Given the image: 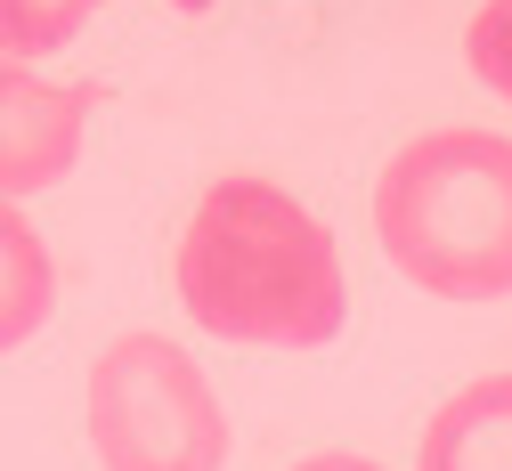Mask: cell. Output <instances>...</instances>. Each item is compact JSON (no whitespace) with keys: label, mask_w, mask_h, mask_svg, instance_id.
I'll return each instance as SVG.
<instances>
[{"label":"cell","mask_w":512,"mask_h":471,"mask_svg":"<svg viewBox=\"0 0 512 471\" xmlns=\"http://www.w3.org/2000/svg\"><path fill=\"white\" fill-rule=\"evenodd\" d=\"M179 309L212 342L244 350H326L350 317L342 244L277 179H212L171 252Z\"/></svg>","instance_id":"obj_1"},{"label":"cell","mask_w":512,"mask_h":471,"mask_svg":"<svg viewBox=\"0 0 512 471\" xmlns=\"http://www.w3.org/2000/svg\"><path fill=\"white\" fill-rule=\"evenodd\" d=\"M382 260L431 301L512 293V139L504 130H423L374 179Z\"/></svg>","instance_id":"obj_2"},{"label":"cell","mask_w":512,"mask_h":471,"mask_svg":"<svg viewBox=\"0 0 512 471\" xmlns=\"http://www.w3.org/2000/svg\"><path fill=\"white\" fill-rule=\"evenodd\" d=\"M90 455L106 471H228V407L163 333H114L82 382Z\"/></svg>","instance_id":"obj_3"},{"label":"cell","mask_w":512,"mask_h":471,"mask_svg":"<svg viewBox=\"0 0 512 471\" xmlns=\"http://www.w3.org/2000/svg\"><path fill=\"white\" fill-rule=\"evenodd\" d=\"M82 122H90V90L49 82L33 65L0 57V204L41 195L74 171L82 155Z\"/></svg>","instance_id":"obj_4"},{"label":"cell","mask_w":512,"mask_h":471,"mask_svg":"<svg viewBox=\"0 0 512 471\" xmlns=\"http://www.w3.org/2000/svg\"><path fill=\"white\" fill-rule=\"evenodd\" d=\"M415 471H512V374H480L456 398H439Z\"/></svg>","instance_id":"obj_5"},{"label":"cell","mask_w":512,"mask_h":471,"mask_svg":"<svg viewBox=\"0 0 512 471\" xmlns=\"http://www.w3.org/2000/svg\"><path fill=\"white\" fill-rule=\"evenodd\" d=\"M49 309H57L49 244H41V228L17 204H0V358H9L17 342H33V333L49 325Z\"/></svg>","instance_id":"obj_6"},{"label":"cell","mask_w":512,"mask_h":471,"mask_svg":"<svg viewBox=\"0 0 512 471\" xmlns=\"http://www.w3.org/2000/svg\"><path fill=\"white\" fill-rule=\"evenodd\" d=\"M106 0H0V57L9 65H33L49 49H66Z\"/></svg>","instance_id":"obj_7"},{"label":"cell","mask_w":512,"mask_h":471,"mask_svg":"<svg viewBox=\"0 0 512 471\" xmlns=\"http://www.w3.org/2000/svg\"><path fill=\"white\" fill-rule=\"evenodd\" d=\"M464 65L512 106V0H480L472 9V33H464Z\"/></svg>","instance_id":"obj_8"},{"label":"cell","mask_w":512,"mask_h":471,"mask_svg":"<svg viewBox=\"0 0 512 471\" xmlns=\"http://www.w3.org/2000/svg\"><path fill=\"white\" fill-rule=\"evenodd\" d=\"M293 471H391V463H374V455H350V447H326V455H301Z\"/></svg>","instance_id":"obj_9"},{"label":"cell","mask_w":512,"mask_h":471,"mask_svg":"<svg viewBox=\"0 0 512 471\" xmlns=\"http://www.w3.org/2000/svg\"><path fill=\"white\" fill-rule=\"evenodd\" d=\"M171 9H179V17H204V9H212V0H171Z\"/></svg>","instance_id":"obj_10"}]
</instances>
